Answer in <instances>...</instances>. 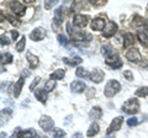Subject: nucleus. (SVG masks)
<instances>
[{
	"label": "nucleus",
	"instance_id": "nucleus-32",
	"mask_svg": "<svg viewBox=\"0 0 148 138\" xmlns=\"http://www.w3.org/2000/svg\"><path fill=\"white\" fill-rule=\"evenodd\" d=\"M58 42L59 44H62V46H67L68 44V38H67V36H64V35H58Z\"/></svg>",
	"mask_w": 148,
	"mask_h": 138
},
{
	"label": "nucleus",
	"instance_id": "nucleus-29",
	"mask_svg": "<svg viewBox=\"0 0 148 138\" xmlns=\"http://www.w3.org/2000/svg\"><path fill=\"white\" fill-rule=\"evenodd\" d=\"M136 96H142V98L148 96V86H143V88L137 89L136 90Z\"/></svg>",
	"mask_w": 148,
	"mask_h": 138
},
{
	"label": "nucleus",
	"instance_id": "nucleus-7",
	"mask_svg": "<svg viewBox=\"0 0 148 138\" xmlns=\"http://www.w3.org/2000/svg\"><path fill=\"white\" fill-rule=\"evenodd\" d=\"M46 35H47L46 29H43V27H37V29H35L34 31L31 32L30 37H31V40H34V41H41V40H43L46 37Z\"/></svg>",
	"mask_w": 148,
	"mask_h": 138
},
{
	"label": "nucleus",
	"instance_id": "nucleus-26",
	"mask_svg": "<svg viewBox=\"0 0 148 138\" xmlns=\"http://www.w3.org/2000/svg\"><path fill=\"white\" fill-rule=\"evenodd\" d=\"M114 52H115V51H114L112 47H111V44H105V46H103V47H101V53H103L105 57L111 56V54H112Z\"/></svg>",
	"mask_w": 148,
	"mask_h": 138
},
{
	"label": "nucleus",
	"instance_id": "nucleus-1",
	"mask_svg": "<svg viewBox=\"0 0 148 138\" xmlns=\"http://www.w3.org/2000/svg\"><path fill=\"white\" fill-rule=\"evenodd\" d=\"M122 111L128 115H135L140 111V102L137 99H130L122 105Z\"/></svg>",
	"mask_w": 148,
	"mask_h": 138
},
{
	"label": "nucleus",
	"instance_id": "nucleus-18",
	"mask_svg": "<svg viewBox=\"0 0 148 138\" xmlns=\"http://www.w3.org/2000/svg\"><path fill=\"white\" fill-rule=\"evenodd\" d=\"M101 116H103V110H101L99 106H95L91 109V111L89 112V117L90 120H99Z\"/></svg>",
	"mask_w": 148,
	"mask_h": 138
},
{
	"label": "nucleus",
	"instance_id": "nucleus-38",
	"mask_svg": "<svg viewBox=\"0 0 148 138\" xmlns=\"http://www.w3.org/2000/svg\"><path fill=\"white\" fill-rule=\"evenodd\" d=\"M38 83H40V77H37V78H35V80L31 83V85H30V90H34V88H35V86H36L37 84H38Z\"/></svg>",
	"mask_w": 148,
	"mask_h": 138
},
{
	"label": "nucleus",
	"instance_id": "nucleus-10",
	"mask_svg": "<svg viewBox=\"0 0 148 138\" xmlns=\"http://www.w3.org/2000/svg\"><path fill=\"white\" fill-rule=\"evenodd\" d=\"M116 31H117V25L115 24L114 21L109 22V24L106 25V27L104 29V37H106V38L112 37V36L116 33Z\"/></svg>",
	"mask_w": 148,
	"mask_h": 138
},
{
	"label": "nucleus",
	"instance_id": "nucleus-6",
	"mask_svg": "<svg viewBox=\"0 0 148 138\" xmlns=\"http://www.w3.org/2000/svg\"><path fill=\"white\" fill-rule=\"evenodd\" d=\"M126 58L128 59L130 62H133V63H138L141 62L142 59V56L140 53V51H138L137 48H131L128 51V52L126 53Z\"/></svg>",
	"mask_w": 148,
	"mask_h": 138
},
{
	"label": "nucleus",
	"instance_id": "nucleus-43",
	"mask_svg": "<svg viewBox=\"0 0 148 138\" xmlns=\"http://www.w3.org/2000/svg\"><path fill=\"white\" fill-rule=\"evenodd\" d=\"M92 5H103V4H105V1H90Z\"/></svg>",
	"mask_w": 148,
	"mask_h": 138
},
{
	"label": "nucleus",
	"instance_id": "nucleus-9",
	"mask_svg": "<svg viewBox=\"0 0 148 138\" xmlns=\"http://www.w3.org/2000/svg\"><path fill=\"white\" fill-rule=\"evenodd\" d=\"M10 9L12 10L14 14H16L17 16H24L25 15L26 8H25L24 4H21V3H17V1L10 3Z\"/></svg>",
	"mask_w": 148,
	"mask_h": 138
},
{
	"label": "nucleus",
	"instance_id": "nucleus-35",
	"mask_svg": "<svg viewBox=\"0 0 148 138\" xmlns=\"http://www.w3.org/2000/svg\"><path fill=\"white\" fill-rule=\"evenodd\" d=\"M138 123V120L136 118V117H130L128 120H127V125L130 126V127H132V126H136Z\"/></svg>",
	"mask_w": 148,
	"mask_h": 138
},
{
	"label": "nucleus",
	"instance_id": "nucleus-4",
	"mask_svg": "<svg viewBox=\"0 0 148 138\" xmlns=\"http://www.w3.org/2000/svg\"><path fill=\"white\" fill-rule=\"evenodd\" d=\"M38 125L45 132H49L54 127V121L49 116H42L38 121Z\"/></svg>",
	"mask_w": 148,
	"mask_h": 138
},
{
	"label": "nucleus",
	"instance_id": "nucleus-36",
	"mask_svg": "<svg viewBox=\"0 0 148 138\" xmlns=\"http://www.w3.org/2000/svg\"><path fill=\"white\" fill-rule=\"evenodd\" d=\"M123 77L126 78L127 80H130V81L133 80V74H132L131 70H125V72H123Z\"/></svg>",
	"mask_w": 148,
	"mask_h": 138
},
{
	"label": "nucleus",
	"instance_id": "nucleus-37",
	"mask_svg": "<svg viewBox=\"0 0 148 138\" xmlns=\"http://www.w3.org/2000/svg\"><path fill=\"white\" fill-rule=\"evenodd\" d=\"M8 20H9V21H10V22H11V24H12V25H16V26H18V25H21V22H20V21H18V20H16V19H15V17H14V16H11V15H8Z\"/></svg>",
	"mask_w": 148,
	"mask_h": 138
},
{
	"label": "nucleus",
	"instance_id": "nucleus-20",
	"mask_svg": "<svg viewBox=\"0 0 148 138\" xmlns=\"http://www.w3.org/2000/svg\"><path fill=\"white\" fill-rule=\"evenodd\" d=\"M22 86H24V78L20 77V79H18L15 83V85H14V96H15V98H18V96H20Z\"/></svg>",
	"mask_w": 148,
	"mask_h": 138
},
{
	"label": "nucleus",
	"instance_id": "nucleus-30",
	"mask_svg": "<svg viewBox=\"0 0 148 138\" xmlns=\"http://www.w3.org/2000/svg\"><path fill=\"white\" fill-rule=\"evenodd\" d=\"M12 62V56L10 53H5V54H1V64H8V63H11Z\"/></svg>",
	"mask_w": 148,
	"mask_h": 138
},
{
	"label": "nucleus",
	"instance_id": "nucleus-23",
	"mask_svg": "<svg viewBox=\"0 0 148 138\" xmlns=\"http://www.w3.org/2000/svg\"><path fill=\"white\" fill-rule=\"evenodd\" d=\"M137 38H138V41L141 42V44L143 46V47H148V36L145 33V32H142V31L138 32Z\"/></svg>",
	"mask_w": 148,
	"mask_h": 138
},
{
	"label": "nucleus",
	"instance_id": "nucleus-25",
	"mask_svg": "<svg viewBox=\"0 0 148 138\" xmlns=\"http://www.w3.org/2000/svg\"><path fill=\"white\" fill-rule=\"evenodd\" d=\"M35 137H36V132L32 128L24 132H20V135H18V138H35Z\"/></svg>",
	"mask_w": 148,
	"mask_h": 138
},
{
	"label": "nucleus",
	"instance_id": "nucleus-21",
	"mask_svg": "<svg viewBox=\"0 0 148 138\" xmlns=\"http://www.w3.org/2000/svg\"><path fill=\"white\" fill-rule=\"evenodd\" d=\"M64 75H66V70H63V69H57V70H54L52 74L49 75L51 80H62Z\"/></svg>",
	"mask_w": 148,
	"mask_h": 138
},
{
	"label": "nucleus",
	"instance_id": "nucleus-28",
	"mask_svg": "<svg viewBox=\"0 0 148 138\" xmlns=\"http://www.w3.org/2000/svg\"><path fill=\"white\" fill-rule=\"evenodd\" d=\"M25 46H26V37H21V40L18 41L16 43V51L17 52H22V51H25Z\"/></svg>",
	"mask_w": 148,
	"mask_h": 138
},
{
	"label": "nucleus",
	"instance_id": "nucleus-2",
	"mask_svg": "<svg viewBox=\"0 0 148 138\" xmlns=\"http://www.w3.org/2000/svg\"><path fill=\"white\" fill-rule=\"evenodd\" d=\"M120 90H121L120 83L117 80H110L105 86L104 94H105V96H108V98H112V96L116 95Z\"/></svg>",
	"mask_w": 148,
	"mask_h": 138
},
{
	"label": "nucleus",
	"instance_id": "nucleus-15",
	"mask_svg": "<svg viewBox=\"0 0 148 138\" xmlns=\"http://www.w3.org/2000/svg\"><path fill=\"white\" fill-rule=\"evenodd\" d=\"M135 43V35L131 33V32H126L123 35V47L127 48L130 46H132Z\"/></svg>",
	"mask_w": 148,
	"mask_h": 138
},
{
	"label": "nucleus",
	"instance_id": "nucleus-24",
	"mask_svg": "<svg viewBox=\"0 0 148 138\" xmlns=\"http://www.w3.org/2000/svg\"><path fill=\"white\" fill-rule=\"evenodd\" d=\"M75 75H77L78 78H88V79H90V74L88 73V70H86V69H84V68H82V67L77 68Z\"/></svg>",
	"mask_w": 148,
	"mask_h": 138
},
{
	"label": "nucleus",
	"instance_id": "nucleus-3",
	"mask_svg": "<svg viewBox=\"0 0 148 138\" xmlns=\"http://www.w3.org/2000/svg\"><path fill=\"white\" fill-rule=\"evenodd\" d=\"M106 64L110 66L112 69H117V68H121L122 67V61L120 59L119 57V53L117 52H114L111 56L106 57Z\"/></svg>",
	"mask_w": 148,
	"mask_h": 138
},
{
	"label": "nucleus",
	"instance_id": "nucleus-17",
	"mask_svg": "<svg viewBox=\"0 0 148 138\" xmlns=\"http://www.w3.org/2000/svg\"><path fill=\"white\" fill-rule=\"evenodd\" d=\"M35 98L42 104H46L47 101V94H46L45 89H36L35 90Z\"/></svg>",
	"mask_w": 148,
	"mask_h": 138
},
{
	"label": "nucleus",
	"instance_id": "nucleus-8",
	"mask_svg": "<svg viewBox=\"0 0 148 138\" xmlns=\"http://www.w3.org/2000/svg\"><path fill=\"white\" fill-rule=\"evenodd\" d=\"M122 122H123V117H122V116L115 117V118H114V121L111 122L110 127L108 128V131H106V133H108V135H110V133H112V132H116V131H119L120 128H121Z\"/></svg>",
	"mask_w": 148,
	"mask_h": 138
},
{
	"label": "nucleus",
	"instance_id": "nucleus-27",
	"mask_svg": "<svg viewBox=\"0 0 148 138\" xmlns=\"http://www.w3.org/2000/svg\"><path fill=\"white\" fill-rule=\"evenodd\" d=\"M56 88V81L54 80H47L45 84V91L46 93H51Z\"/></svg>",
	"mask_w": 148,
	"mask_h": 138
},
{
	"label": "nucleus",
	"instance_id": "nucleus-33",
	"mask_svg": "<svg viewBox=\"0 0 148 138\" xmlns=\"http://www.w3.org/2000/svg\"><path fill=\"white\" fill-rule=\"evenodd\" d=\"M133 24H135V26H141V25H145V20H143V17H141V16H138V15H136L135 17H133Z\"/></svg>",
	"mask_w": 148,
	"mask_h": 138
},
{
	"label": "nucleus",
	"instance_id": "nucleus-19",
	"mask_svg": "<svg viewBox=\"0 0 148 138\" xmlns=\"http://www.w3.org/2000/svg\"><path fill=\"white\" fill-rule=\"evenodd\" d=\"M63 62L68 64V66H71V67H74V66H79V64L83 62V59L80 57H73V58H63Z\"/></svg>",
	"mask_w": 148,
	"mask_h": 138
},
{
	"label": "nucleus",
	"instance_id": "nucleus-44",
	"mask_svg": "<svg viewBox=\"0 0 148 138\" xmlns=\"http://www.w3.org/2000/svg\"><path fill=\"white\" fill-rule=\"evenodd\" d=\"M143 27H145V30L148 32V19L145 20V25H143Z\"/></svg>",
	"mask_w": 148,
	"mask_h": 138
},
{
	"label": "nucleus",
	"instance_id": "nucleus-31",
	"mask_svg": "<svg viewBox=\"0 0 148 138\" xmlns=\"http://www.w3.org/2000/svg\"><path fill=\"white\" fill-rule=\"evenodd\" d=\"M66 136V132H64L63 130H61V128H54L53 131V137L54 138H62Z\"/></svg>",
	"mask_w": 148,
	"mask_h": 138
},
{
	"label": "nucleus",
	"instance_id": "nucleus-22",
	"mask_svg": "<svg viewBox=\"0 0 148 138\" xmlns=\"http://www.w3.org/2000/svg\"><path fill=\"white\" fill-rule=\"evenodd\" d=\"M99 130H100V127H99V125L98 123H92V125L89 127V130H88V132H86V136L88 137H94V136H96L99 133Z\"/></svg>",
	"mask_w": 148,
	"mask_h": 138
},
{
	"label": "nucleus",
	"instance_id": "nucleus-42",
	"mask_svg": "<svg viewBox=\"0 0 148 138\" xmlns=\"http://www.w3.org/2000/svg\"><path fill=\"white\" fill-rule=\"evenodd\" d=\"M29 75H30V72H29V70H26V69L21 73V78H24V77H29Z\"/></svg>",
	"mask_w": 148,
	"mask_h": 138
},
{
	"label": "nucleus",
	"instance_id": "nucleus-39",
	"mask_svg": "<svg viewBox=\"0 0 148 138\" xmlns=\"http://www.w3.org/2000/svg\"><path fill=\"white\" fill-rule=\"evenodd\" d=\"M9 43H10V41H9V38L6 37V36L1 35V46H8Z\"/></svg>",
	"mask_w": 148,
	"mask_h": 138
},
{
	"label": "nucleus",
	"instance_id": "nucleus-5",
	"mask_svg": "<svg viewBox=\"0 0 148 138\" xmlns=\"http://www.w3.org/2000/svg\"><path fill=\"white\" fill-rule=\"evenodd\" d=\"M88 22H89V17H88L86 15H82V14H78V15H75L74 16V19H73L74 26L79 27V29L85 27L88 25Z\"/></svg>",
	"mask_w": 148,
	"mask_h": 138
},
{
	"label": "nucleus",
	"instance_id": "nucleus-40",
	"mask_svg": "<svg viewBox=\"0 0 148 138\" xmlns=\"http://www.w3.org/2000/svg\"><path fill=\"white\" fill-rule=\"evenodd\" d=\"M20 132H21V130H20V128H16V131H15V133H14V135L10 137V138H18V135H20Z\"/></svg>",
	"mask_w": 148,
	"mask_h": 138
},
{
	"label": "nucleus",
	"instance_id": "nucleus-13",
	"mask_svg": "<svg viewBox=\"0 0 148 138\" xmlns=\"http://www.w3.org/2000/svg\"><path fill=\"white\" fill-rule=\"evenodd\" d=\"M105 20L103 17H96V19L92 20L91 22V30L92 31H101L105 29Z\"/></svg>",
	"mask_w": 148,
	"mask_h": 138
},
{
	"label": "nucleus",
	"instance_id": "nucleus-34",
	"mask_svg": "<svg viewBox=\"0 0 148 138\" xmlns=\"http://www.w3.org/2000/svg\"><path fill=\"white\" fill-rule=\"evenodd\" d=\"M57 3H58V1H56V0H48V1H45V9L49 10V9L52 8V6H54Z\"/></svg>",
	"mask_w": 148,
	"mask_h": 138
},
{
	"label": "nucleus",
	"instance_id": "nucleus-41",
	"mask_svg": "<svg viewBox=\"0 0 148 138\" xmlns=\"http://www.w3.org/2000/svg\"><path fill=\"white\" fill-rule=\"evenodd\" d=\"M11 37H12V40H14V41H15V40L18 37V32H17V31H15V30L11 31Z\"/></svg>",
	"mask_w": 148,
	"mask_h": 138
},
{
	"label": "nucleus",
	"instance_id": "nucleus-14",
	"mask_svg": "<svg viewBox=\"0 0 148 138\" xmlns=\"http://www.w3.org/2000/svg\"><path fill=\"white\" fill-rule=\"evenodd\" d=\"M26 57H27V62H29L31 69H35V68L38 67L40 61H38V57H37V56H34L31 52H27Z\"/></svg>",
	"mask_w": 148,
	"mask_h": 138
},
{
	"label": "nucleus",
	"instance_id": "nucleus-12",
	"mask_svg": "<svg viewBox=\"0 0 148 138\" xmlns=\"http://www.w3.org/2000/svg\"><path fill=\"white\" fill-rule=\"evenodd\" d=\"M104 77H105L104 72L96 68V69H94V70H92V73L90 74V80L94 81V83H96V84H99V83H101V81L104 80Z\"/></svg>",
	"mask_w": 148,
	"mask_h": 138
},
{
	"label": "nucleus",
	"instance_id": "nucleus-16",
	"mask_svg": "<svg viewBox=\"0 0 148 138\" xmlns=\"http://www.w3.org/2000/svg\"><path fill=\"white\" fill-rule=\"evenodd\" d=\"M63 10H64V6H61V8H58L57 10L54 11V24H57V25H61L62 24V21L64 19Z\"/></svg>",
	"mask_w": 148,
	"mask_h": 138
},
{
	"label": "nucleus",
	"instance_id": "nucleus-45",
	"mask_svg": "<svg viewBox=\"0 0 148 138\" xmlns=\"http://www.w3.org/2000/svg\"><path fill=\"white\" fill-rule=\"evenodd\" d=\"M73 138H83V136L80 133H75V135H73Z\"/></svg>",
	"mask_w": 148,
	"mask_h": 138
},
{
	"label": "nucleus",
	"instance_id": "nucleus-11",
	"mask_svg": "<svg viewBox=\"0 0 148 138\" xmlns=\"http://www.w3.org/2000/svg\"><path fill=\"white\" fill-rule=\"evenodd\" d=\"M85 89H86V85H85V83H83V81L75 80L71 84V90L73 91V93L80 94V93H84Z\"/></svg>",
	"mask_w": 148,
	"mask_h": 138
}]
</instances>
